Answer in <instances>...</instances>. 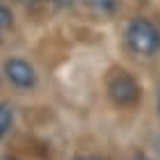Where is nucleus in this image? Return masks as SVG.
<instances>
[{
  "label": "nucleus",
  "mask_w": 160,
  "mask_h": 160,
  "mask_svg": "<svg viewBox=\"0 0 160 160\" xmlns=\"http://www.w3.org/2000/svg\"><path fill=\"white\" fill-rule=\"evenodd\" d=\"M123 41L126 48L137 57H156L160 53V28L153 21L137 16L126 25Z\"/></svg>",
  "instance_id": "f257e3e1"
},
{
  "label": "nucleus",
  "mask_w": 160,
  "mask_h": 160,
  "mask_svg": "<svg viewBox=\"0 0 160 160\" xmlns=\"http://www.w3.org/2000/svg\"><path fill=\"white\" fill-rule=\"evenodd\" d=\"M105 89L108 96L117 108H135L142 98V87L135 80L133 73L123 69H114L110 71V76L105 80Z\"/></svg>",
  "instance_id": "f03ea898"
},
{
  "label": "nucleus",
  "mask_w": 160,
  "mask_h": 160,
  "mask_svg": "<svg viewBox=\"0 0 160 160\" xmlns=\"http://www.w3.org/2000/svg\"><path fill=\"white\" fill-rule=\"evenodd\" d=\"M2 73L14 87H18V89H32V87L37 85V71H34V67L30 62L21 60V57L7 60L5 67H2Z\"/></svg>",
  "instance_id": "7ed1b4c3"
},
{
  "label": "nucleus",
  "mask_w": 160,
  "mask_h": 160,
  "mask_svg": "<svg viewBox=\"0 0 160 160\" xmlns=\"http://www.w3.org/2000/svg\"><path fill=\"white\" fill-rule=\"evenodd\" d=\"M89 12L98 14V16H114L119 12L121 0H80Z\"/></svg>",
  "instance_id": "20e7f679"
},
{
  "label": "nucleus",
  "mask_w": 160,
  "mask_h": 160,
  "mask_svg": "<svg viewBox=\"0 0 160 160\" xmlns=\"http://www.w3.org/2000/svg\"><path fill=\"white\" fill-rule=\"evenodd\" d=\"M12 123H14V110L7 103H0V142L5 140L7 133H9Z\"/></svg>",
  "instance_id": "39448f33"
},
{
  "label": "nucleus",
  "mask_w": 160,
  "mask_h": 160,
  "mask_svg": "<svg viewBox=\"0 0 160 160\" xmlns=\"http://www.w3.org/2000/svg\"><path fill=\"white\" fill-rule=\"evenodd\" d=\"M12 23H14L12 12L7 9L2 2H0V30H7V28H12Z\"/></svg>",
  "instance_id": "423d86ee"
},
{
  "label": "nucleus",
  "mask_w": 160,
  "mask_h": 160,
  "mask_svg": "<svg viewBox=\"0 0 160 160\" xmlns=\"http://www.w3.org/2000/svg\"><path fill=\"white\" fill-rule=\"evenodd\" d=\"M50 2L57 5V7H62V9H67V7H73L76 0H50Z\"/></svg>",
  "instance_id": "0eeeda50"
},
{
  "label": "nucleus",
  "mask_w": 160,
  "mask_h": 160,
  "mask_svg": "<svg viewBox=\"0 0 160 160\" xmlns=\"http://www.w3.org/2000/svg\"><path fill=\"white\" fill-rule=\"evenodd\" d=\"M73 160H105L101 156H80V158H73Z\"/></svg>",
  "instance_id": "6e6552de"
},
{
  "label": "nucleus",
  "mask_w": 160,
  "mask_h": 160,
  "mask_svg": "<svg viewBox=\"0 0 160 160\" xmlns=\"http://www.w3.org/2000/svg\"><path fill=\"white\" fill-rule=\"evenodd\" d=\"M153 149H156V153L160 156V135H158L156 140H153Z\"/></svg>",
  "instance_id": "1a4fd4ad"
},
{
  "label": "nucleus",
  "mask_w": 160,
  "mask_h": 160,
  "mask_svg": "<svg viewBox=\"0 0 160 160\" xmlns=\"http://www.w3.org/2000/svg\"><path fill=\"white\" fill-rule=\"evenodd\" d=\"M130 160H151V158H149V156H144V153H137V156H133Z\"/></svg>",
  "instance_id": "9d476101"
},
{
  "label": "nucleus",
  "mask_w": 160,
  "mask_h": 160,
  "mask_svg": "<svg viewBox=\"0 0 160 160\" xmlns=\"http://www.w3.org/2000/svg\"><path fill=\"white\" fill-rule=\"evenodd\" d=\"M18 2H23V5H34L37 0H18Z\"/></svg>",
  "instance_id": "9b49d317"
},
{
  "label": "nucleus",
  "mask_w": 160,
  "mask_h": 160,
  "mask_svg": "<svg viewBox=\"0 0 160 160\" xmlns=\"http://www.w3.org/2000/svg\"><path fill=\"white\" fill-rule=\"evenodd\" d=\"M0 160H16V158H12V156H0Z\"/></svg>",
  "instance_id": "f8f14e48"
},
{
  "label": "nucleus",
  "mask_w": 160,
  "mask_h": 160,
  "mask_svg": "<svg viewBox=\"0 0 160 160\" xmlns=\"http://www.w3.org/2000/svg\"><path fill=\"white\" fill-rule=\"evenodd\" d=\"M158 112H160V87H158Z\"/></svg>",
  "instance_id": "ddd939ff"
},
{
  "label": "nucleus",
  "mask_w": 160,
  "mask_h": 160,
  "mask_svg": "<svg viewBox=\"0 0 160 160\" xmlns=\"http://www.w3.org/2000/svg\"><path fill=\"white\" fill-rule=\"evenodd\" d=\"M0 41H2V30H0Z\"/></svg>",
  "instance_id": "4468645a"
}]
</instances>
